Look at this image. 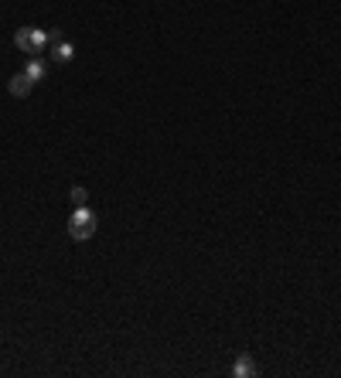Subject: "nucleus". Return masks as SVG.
<instances>
[{
    "label": "nucleus",
    "instance_id": "obj_5",
    "mask_svg": "<svg viewBox=\"0 0 341 378\" xmlns=\"http://www.w3.org/2000/svg\"><path fill=\"white\" fill-rule=\"evenodd\" d=\"M260 368H256V361L249 358V354H239V361H236V368H232V375L236 378H249V375H256Z\"/></svg>",
    "mask_w": 341,
    "mask_h": 378
},
{
    "label": "nucleus",
    "instance_id": "obj_7",
    "mask_svg": "<svg viewBox=\"0 0 341 378\" xmlns=\"http://www.w3.org/2000/svg\"><path fill=\"white\" fill-rule=\"evenodd\" d=\"M72 202H76V208H82V204L89 202V191H85L82 184H76V188H72Z\"/></svg>",
    "mask_w": 341,
    "mask_h": 378
},
{
    "label": "nucleus",
    "instance_id": "obj_4",
    "mask_svg": "<svg viewBox=\"0 0 341 378\" xmlns=\"http://www.w3.org/2000/svg\"><path fill=\"white\" fill-rule=\"evenodd\" d=\"M31 89H34V82H31L25 72H18V76L7 82V92H11L14 99H25V96H31Z\"/></svg>",
    "mask_w": 341,
    "mask_h": 378
},
{
    "label": "nucleus",
    "instance_id": "obj_3",
    "mask_svg": "<svg viewBox=\"0 0 341 378\" xmlns=\"http://www.w3.org/2000/svg\"><path fill=\"white\" fill-rule=\"evenodd\" d=\"M48 45H52V58L55 62H72L76 58V45L65 41L62 34H48Z\"/></svg>",
    "mask_w": 341,
    "mask_h": 378
},
{
    "label": "nucleus",
    "instance_id": "obj_1",
    "mask_svg": "<svg viewBox=\"0 0 341 378\" xmlns=\"http://www.w3.org/2000/svg\"><path fill=\"white\" fill-rule=\"evenodd\" d=\"M69 235H72L76 242H89V239L96 235V215H92L89 204H82V208L72 211V218H69Z\"/></svg>",
    "mask_w": 341,
    "mask_h": 378
},
{
    "label": "nucleus",
    "instance_id": "obj_2",
    "mask_svg": "<svg viewBox=\"0 0 341 378\" xmlns=\"http://www.w3.org/2000/svg\"><path fill=\"white\" fill-rule=\"evenodd\" d=\"M14 45L25 51V55H41V51L48 48V34L41 27H21L14 34Z\"/></svg>",
    "mask_w": 341,
    "mask_h": 378
},
{
    "label": "nucleus",
    "instance_id": "obj_6",
    "mask_svg": "<svg viewBox=\"0 0 341 378\" xmlns=\"http://www.w3.org/2000/svg\"><path fill=\"white\" fill-rule=\"evenodd\" d=\"M25 76L31 78V82H41V78H45V62H41V58H31L25 65Z\"/></svg>",
    "mask_w": 341,
    "mask_h": 378
}]
</instances>
